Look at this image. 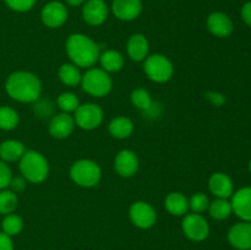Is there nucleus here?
<instances>
[{"label": "nucleus", "mask_w": 251, "mask_h": 250, "mask_svg": "<svg viewBox=\"0 0 251 250\" xmlns=\"http://www.w3.org/2000/svg\"><path fill=\"white\" fill-rule=\"evenodd\" d=\"M7 96L20 103H34L41 98L42 82L36 74L17 70L10 74L5 81Z\"/></svg>", "instance_id": "obj_1"}, {"label": "nucleus", "mask_w": 251, "mask_h": 250, "mask_svg": "<svg viewBox=\"0 0 251 250\" xmlns=\"http://www.w3.org/2000/svg\"><path fill=\"white\" fill-rule=\"evenodd\" d=\"M65 50L71 63L85 69L95 66L100 55V46L83 33L70 34L66 39Z\"/></svg>", "instance_id": "obj_2"}, {"label": "nucleus", "mask_w": 251, "mask_h": 250, "mask_svg": "<svg viewBox=\"0 0 251 250\" xmlns=\"http://www.w3.org/2000/svg\"><path fill=\"white\" fill-rule=\"evenodd\" d=\"M19 168L21 175L32 184L43 183L47 180L50 172L48 159L36 150H26L19 161Z\"/></svg>", "instance_id": "obj_3"}, {"label": "nucleus", "mask_w": 251, "mask_h": 250, "mask_svg": "<svg viewBox=\"0 0 251 250\" xmlns=\"http://www.w3.org/2000/svg\"><path fill=\"white\" fill-rule=\"evenodd\" d=\"M70 178L81 188H95L102 179V169L97 162L88 158L78 159L70 167Z\"/></svg>", "instance_id": "obj_4"}, {"label": "nucleus", "mask_w": 251, "mask_h": 250, "mask_svg": "<svg viewBox=\"0 0 251 250\" xmlns=\"http://www.w3.org/2000/svg\"><path fill=\"white\" fill-rule=\"evenodd\" d=\"M81 87L90 96L96 98L105 97L113 88V78L102 68H90L81 78Z\"/></svg>", "instance_id": "obj_5"}, {"label": "nucleus", "mask_w": 251, "mask_h": 250, "mask_svg": "<svg viewBox=\"0 0 251 250\" xmlns=\"http://www.w3.org/2000/svg\"><path fill=\"white\" fill-rule=\"evenodd\" d=\"M144 71L156 83L168 82L174 74V65L164 54H151L144 60Z\"/></svg>", "instance_id": "obj_6"}, {"label": "nucleus", "mask_w": 251, "mask_h": 250, "mask_svg": "<svg viewBox=\"0 0 251 250\" xmlns=\"http://www.w3.org/2000/svg\"><path fill=\"white\" fill-rule=\"evenodd\" d=\"M74 119H75L76 126L91 131L100 126L104 119V112L97 103H83L78 105L77 109L75 110Z\"/></svg>", "instance_id": "obj_7"}, {"label": "nucleus", "mask_w": 251, "mask_h": 250, "mask_svg": "<svg viewBox=\"0 0 251 250\" xmlns=\"http://www.w3.org/2000/svg\"><path fill=\"white\" fill-rule=\"evenodd\" d=\"M181 229L191 242H203L210 235V225L201 213H186L181 222Z\"/></svg>", "instance_id": "obj_8"}, {"label": "nucleus", "mask_w": 251, "mask_h": 250, "mask_svg": "<svg viewBox=\"0 0 251 250\" xmlns=\"http://www.w3.org/2000/svg\"><path fill=\"white\" fill-rule=\"evenodd\" d=\"M129 218L135 227L150 229L157 222V212L151 203L146 201H135L129 208Z\"/></svg>", "instance_id": "obj_9"}, {"label": "nucleus", "mask_w": 251, "mask_h": 250, "mask_svg": "<svg viewBox=\"0 0 251 250\" xmlns=\"http://www.w3.org/2000/svg\"><path fill=\"white\" fill-rule=\"evenodd\" d=\"M69 11L68 7L64 2L56 1H49L43 6L41 11V20L43 22L44 26L49 27V28H59L63 26L66 21H68Z\"/></svg>", "instance_id": "obj_10"}, {"label": "nucleus", "mask_w": 251, "mask_h": 250, "mask_svg": "<svg viewBox=\"0 0 251 250\" xmlns=\"http://www.w3.org/2000/svg\"><path fill=\"white\" fill-rule=\"evenodd\" d=\"M109 15V7L104 0H86L82 5V19L90 26H100Z\"/></svg>", "instance_id": "obj_11"}, {"label": "nucleus", "mask_w": 251, "mask_h": 250, "mask_svg": "<svg viewBox=\"0 0 251 250\" xmlns=\"http://www.w3.org/2000/svg\"><path fill=\"white\" fill-rule=\"evenodd\" d=\"M140 167V159L132 150L124 149L117 153L114 158V169L118 175L123 178H130L137 173Z\"/></svg>", "instance_id": "obj_12"}, {"label": "nucleus", "mask_w": 251, "mask_h": 250, "mask_svg": "<svg viewBox=\"0 0 251 250\" xmlns=\"http://www.w3.org/2000/svg\"><path fill=\"white\" fill-rule=\"evenodd\" d=\"M76 127L75 119H74V115L69 114V113H58V114H54L51 117V119L49 120L48 130L49 134L54 137V139L63 140L66 137L70 136L74 132Z\"/></svg>", "instance_id": "obj_13"}, {"label": "nucleus", "mask_w": 251, "mask_h": 250, "mask_svg": "<svg viewBox=\"0 0 251 250\" xmlns=\"http://www.w3.org/2000/svg\"><path fill=\"white\" fill-rule=\"evenodd\" d=\"M141 0H113L112 12L120 21L129 22L136 20L142 12Z\"/></svg>", "instance_id": "obj_14"}, {"label": "nucleus", "mask_w": 251, "mask_h": 250, "mask_svg": "<svg viewBox=\"0 0 251 250\" xmlns=\"http://www.w3.org/2000/svg\"><path fill=\"white\" fill-rule=\"evenodd\" d=\"M208 32L218 38H227L233 33V22L225 12L215 11L208 15L206 21Z\"/></svg>", "instance_id": "obj_15"}, {"label": "nucleus", "mask_w": 251, "mask_h": 250, "mask_svg": "<svg viewBox=\"0 0 251 250\" xmlns=\"http://www.w3.org/2000/svg\"><path fill=\"white\" fill-rule=\"evenodd\" d=\"M228 242L238 250L251 249V222L235 223L228 232Z\"/></svg>", "instance_id": "obj_16"}, {"label": "nucleus", "mask_w": 251, "mask_h": 250, "mask_svg": "<svg viewBox=\"0 0 251 250\" xmlns=\"http://www.w3.org/2000/svg\"><path fill=\"white\" fill-rule=\"evenodd\" d=\"M233 212L242 218L245 222H251V188L245 186V188L239 189L238 191L233 193L232 200Z\"/></svg>", "instance_id": "obj_17"}, {"label": "nucleus", "mask_w": 251, "mask_h": 250, "mask_svg": "<svg viewBox=\"0 0 251 250\" xmlns=\"http://www.w3.org/2000/svg\"><path fill=\"white\" fill-rule=\"evenodd\" d=\"M208 189L211 194L218 199H229L234 193V185L228 174L216 172L208 179Z\"/></svg>", "instance_id": "obj_18"}, {"label": "nucleus", "mask_w": 251, "mask_h": 250, "mask_svg": "<svg viewBox=\"0 0 251 250\" xmlns=\"http://www.w3.org/2000/svg\"><path fill=\"white\" fill-rule=\"evenodd\" d=\"M126 53L132 61H144L150 55V43L146 37L141 33L131 34L126 42Z\"/></svg>", "instance_id": "obj_19"}, {"label": "nucleus", "mask_w": 251, "mask_h": 250, "mask_svg": "<svg viewBox=\"0 0 251 250\" xmlns=\"http://www.w3.org/2000/svg\"><path fill=\"white\" fill-rule=\"evenodd\" d=\"M167 212L176 217H184L189 211V199L180 191H172L164 199Z\"/></svg>", "instance_id": "obj_20"}, {"label": "nucleus", "mask_w": 251, "mask_h": 250, "mask_svg": "<svg viewBox=\"0 0 251 250\" xmlns=\"http://www.w3.org/2000/svg\"><path fill=\"white\" fill-rule=\"evenodd\" d=\"M134 129L135 125L132 120L127 117H123V115L113 118L108 124L109 134L118 140H125L130 137L134 132Z\"/></svg>", "instance_id": "obj_21"}, {"label": "nucleus", "mask_w": 251, "mask_h": 250, "mask_svg": "<svg viewBox=\"0 0 251 250\" xmlns=\"http://www.w3.org/2000/svg\"><path fill=\"white\" fill-rule=\"evenodd\" d=\"M26 152V147L19 140L9 139L0 144V159L6 163L17 162Z\"/></svg>", "instance_id": "obj_22"}, {"label": "nucleus", "mask_w": 251, "mask_h": 250, "mask_svg": "<svg viewBox=\"0 0 251 250\" xmlns=\"http://www.w3.org/2000/svg\"><path fill=\"white\" fill-rule=\"evenodd\" d=\"M100 64V68L108 74L110 73H118L124 68V55L120 53L119 50L115 49H107L103 53H100V59H98Z\"/></svg>", "instance_id": "obj_23"}, {"label": "nucleus", "mask_w": 251, "mask_h": 250, "mask_svg": "<svg viewBox=\"0 0 251 250\" xmlns=\"http://www.w3.org/2000/svg\"><path fill=\"white\" fill-rule=\"evenodd\" d=\"M58 77L65 86H69V87H76V86L81 83L82 74H81L80 68L70 61V63L63 64V65L59 68Z\"/></svg>", "instance_id": "obj_24"}, {"label": "nucleus", "mask_w": 251, "mask_h": 250, "mask_svg": "<svg viewBox=\"0 0 251 250\" xmlns=\"http://www.w3.org/2000/svg\"><path fill=\"white\" fill-rule=\"evenodd\" d=\"M208 213L212 218L217 221L227 220L230 215L233 213L232 203L228 199H216L212 202H210L207 208Z\"/></svg>", "instance_id": "obj_25"}, {"label": "nucleus", "mask_w": 251, "mask_h": 250, "mask_svg": "<svg viewBox=\"0 0 251 250\" xmlns=\"http://www.w3.org/2000/svg\"><path fill=\"white\" fill-rule=\"evenodd\" d=\"M130 100L134 107L140 110H144V112H149L153 108V100H152L151 95L144 87H137L132 90L131 95H130Z\"/></svg>", "instance_id": "obj_26"}, {"label": "nucleus", "mask_w": 251, "mask_h": 250, "mask_svg": "<svg viewBox=\"0 0 251 250\" xmlns=\"http://www.w3.org/2000/svg\"><path fill=\"white\" fill-rule=\"evenodd\" d=\"M20 123V115L16 109L9 105L0 107V129L5 131L16 129Z\"/></svg>", "instance_id": "obj_27"}, {"label": "nucleus", "mask_w": 251, "mask_h": 250, "mask_svg": "<svg viewBox=\"0 0 251 250\" xmlns=\"http://www.w3.org/2000/svg\"><path fill=\"white\" fill-rule=\"evenodd\" d=\"M24 229V220L21 216L16 213H9L4 216V220L1 222V232L5 233L9 237H14L21 233Z\"/></svg>", "instance_id": "obj_28"}, {"label": "nucleus", "mask_w": 251, "mask_h": 250, "mask_svg": "<svg viewBox=\"0 0 251 250\" xmlns=\"http://www.w3.org/2000/svg\"><path fill=\"white\" fill-rule=\"evenodd\" d=\"M19 206V198L17 194L10 190L9 188L0 190V215L6 216L9 213H14Z\"/></svg>", "instance_id": "obj_29"}, {"label": "nucleus", "mask_w": 251, "mask_h": 250, "mask_svg": "<svg viewBox=\"0 0 251 250\" xmlns=\"http://www.w3.org/2000/svg\"><path fill=\"white\" fill-rule=\"evenodd\" d=\"M56 104H58L59 109L64 113H75V110L77 109L78 105H80V100H78L77 96L73 92H61L58 96V100H56Z\"/></svg>", "instance_id": "obj_30"}, {"label": "nucleus", "mask_w": 251, "mask_h": 250, "mask_svg": "<svg viewBox=\"0 0 251 250\" xmlns=\"http://www.w3.org/2000/svg\"><path fill=\"white\" fill-rule=\"evenodd\" d=\"M208 205H210L208 196L203 193H195L189 199V210L194 213L202 215L205 211H207Z\"/></svg>", "instance_id": "obj_31"}, {"label": "nucleus", "mask_w": 251, "mask_h": 250, "mask_svg": "<svg viewBox=\"0 0 251 250\" xmlns=\"http://www.w3.org/2000/svg\"><path fill=\"white\" fill-rule=\"evenodd\" d=\"M9 9L16 12H27L33 9L37 0H4Z\"/></svg>", "instance_id": "obj_32"}, {"label": "nucleus", "mask_w": 251, "mask_h": 250, "mask_svg": "<svg viewBox=\"0 0 251 250\" xmlns=\"http://www.w3.org/2000/svg\"><path fill=\"white\" fill-rule=\"evenodd\" d=\"M12 179V172L11 168L6 162L0 159V190L7 189L10 185V181Z\"/></svg>", "instance_id": "obj_33"}, {"label": "nucleus", "mask_w": 251, "mask_h": 250, "mask_svg": "<svg viewBox=\"0 0 251 250\" xmlns=\"http://www.w3.org/2000/svg\"><path fill=\"white\" fill-rule=\"evenodd\" d=\"M27 185V180L24 178V176H12L11 181H10V190H12L14 193L19 194L21 191H24L26 189Z\"/></svg>", "instance_id": "obj_34"}, {"label": "nucleus", "mask_w": 251, "mask_h": 250, "mask_svg": "<svg viewBox=\"0 0 251 250\" xmlns=\"http://www.w3.org/2000/svg\"><path fill=\"white\" fill-rule=\"evenodd\" d=\"M206 98H207L213 105H217V107L223 105L226 103L225 95H222V93L220 92H215V91H211V92L206 93Z\"/></svg>", "instance_id": "obj_35"}, {"label": "nucleus", "mask_w": 251, "mask_h": 250, "mask_svg": "<svg viewBox=\"0 0 251 250\" xmlns=\"http://www.w3.org/2000/svg\"><path fill=\"white\" fill-rule=\"evenodd\" d=\"M0 250H14V243L11 237L0 232Z\"/></svg>", "instance_id": "obj_36"}, {"label": "nucleus", "mask_w": 251, "mask_h": 250, "mask_svg": "<svg viewBox=\"0 0 251 250\" xmlns=\"http://www.w3.org/2000/svg\"><path fill=\"white\" fill-rule=\"evenodd\" d=\"M242 17L243 20H244L245 24H247L249 27H251V0L243 5Z\"/></svg>", "instance_id": "obj_37"}, {"label": "nucleus", "mask_w": 251, "mask_h": 250, "mask_svg": "<svg viewBox=\"0 0 251 250\" xmlns=\"http://www.w3.org/2000/svg\"><path fill=\"white\" fill-rule=\"evenodd\" d=\"M66 4L70 5V6H81V5H83V2L86 1V0H65Z\"/></svg>", "instance_id": "obj_38"}, {"label": "nucleus", "mask_w": 251, "mask_h": 250, "mask_svg": "<svg viewBox=\"0 0 251 250\" xmlns=\"http://www.w3.org/2000/svg\"><path fill=\"white\" fill-rule=\"evenodd\" d=\"M249 171H250V173H251V161H250V163H249Z\"/></svg>", "instance_id": "obj_39"}, {"label": "nucleus", "mask_w": 251, "mask_h": 250, "mask_svg": "<svg viewBox=\"0 0 251 250\" xmlns=\"http://www.w3.org/2000/svg\"><path fill=\"white\" fill-rule=\"evenodd\" d=\"M250 250H251V249H250Z\"/></svg>", "instance_id": "obj_40"}]
</instances>
